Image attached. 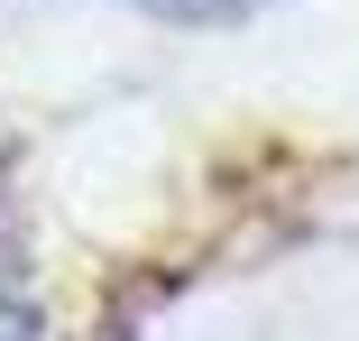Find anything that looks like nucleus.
I'll use <instances>...</instances> for the list:
<instances>
[{"label":"nucleus","mask_w":359,"mask_h":341,"mask_svg":"<svg viewBox=\"0 0 359 341\" xmlns=\"http://www.w3.org/2000/svg\"><path fill=\"white\" fill-rule=\"evenodd\" d=\"M28 332H37V314H28V305H10V295H0V341H28Z\"/></svg>","instance_id":"f03ea898"},{"label":"nucleus","mask_w":359,"mask_h":341,"mask_svg":"<svg viewBox=\"0 0 359 341\" xmlns=\"http://www.w3.org/2000/svg\"><path fill=\"white\" fill-rule=\"evenodd\" d=\"M129 10H157V19H249L258 0H129Z\"/></svg>","instance_id":"f257e3e1"}]
</instances>
